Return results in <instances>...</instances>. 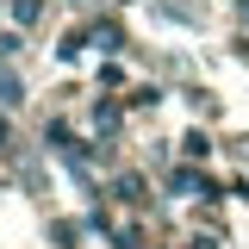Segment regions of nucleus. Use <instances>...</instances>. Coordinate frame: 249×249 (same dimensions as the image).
I'll list each match as a JSON object with an SVG mask.
<instances>
[{
  "label": "nucleus",
  "mask_w": 249,
  "mask_h": 249,
  "mask_svg": "<svg viewBox=\"0 0 249 249\" xmlns=\"http://www.w3.org/2000/svg\"><path fill=\"white\" fill-rule=\"evenodd\" d=\"M19 93H25V88H19V81H13V75L0 69V100H19Z\"/></svg>",
  "instance_id": "nucleus-1"
}]
</instances>
